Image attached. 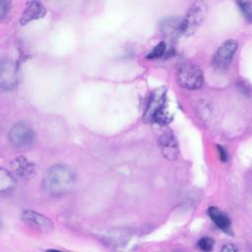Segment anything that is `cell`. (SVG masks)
I'll use <instances>...</instances> for the list:
<instances>
[{
  "instance_id": "cell-15",
  "label": "cell",
  "mask_w": 252,
  "mask_h": 252,
  "mask_svg": "<svg viewBox=\"0 0 252 252\" xmlns=\"http://www.w3.org/2000/svg\"><path fill=\"white\" fill-rule=\"evenodd\" d=\"M214 243L215 241L211 237H203L199 240L198 246L203 251H211L214 248Z\"/></svg>"
},
{
  "instance_id": "cell-13",
  "label": "cell",
  "mask_w": 252,
  "mask_h": 252,
  "mask_svg": "<svg viewBox=\"0 0 252 252\" xmlns=\"http://www.w3.org/2000/svg\"><path fill=\"white\" fill-rule=\"evenodd\" d=\"M16 186V179L8 170L0 169V192L1 194H9Z\"/></svg>"
},
{
  "instance_id": "cell-12",
  "label": "cell",
  "mask_w": 252,
  "mask_h": 252,
  "mask_svg": "<svg viewBox=\"0 0 252 252\" xmlns=\"http://www.w3.org/2000/svg\"><path fill=\"white\" fill-rule=\"evenodd\" d=\"M208 214L218 228L226 233H231L230 219L224 212L217 207L212 206L208 209Z\"/></svg>"
},
{
  "instance_id": "cell-3",
  "label": "cell",
  "mask_w": 252,
  "mask_h": 252,
  "mask_svg": "<svg viewBox=\"0 0 252 252\" xmlns=\"http://www.w3.org/2000/svg\"><path fill=\"white\" fill-rule=\"evenodd\" d=\"M208 12L206 3L198 1L191 5L183 20L179 23V34L189 36L196 32L203 23Z\"/></svg>"
},
{
  "instance_id": "cell-7",
  "label": "cell",
  "mask_w": 252,
  "mask_h": 252,
  "mask_svg": "<svg viewBox=\"0 0 252 252\" xmlns=\"http://www.w3.org/2000/svg\"><path fill=\"white\" fill-rule=\"evenodd\" d=\"M22 220L32 228L46 233L53 229V222L47 217L33 210H26L22 214Z\"/></svg>"
},
{
  "instance_id": "cell-8",
  "label": "cell",
  "mask_w": 252,
  "mask_h": 252,
  "mask_svg": "<svg viewBox=\"0 0 252 252\" xmlns=\"http://www.w3.org/2000/svg\"><path fill=\"white\" fill-rule=\"evenodd\" d=\"M158 146L160 149V153L164 158L173 160L176 159L178 157V144L173 135V133L165 129L163 130L160 135L158 136Z\"/></svg>"
},
{
  "instance_id": "cell-19",
  "label": "cell",
  "mask_w": 252,
  "mask_h": 252,
  "mask_svg": "<svg viewBox=\"0 0 252 252\" xmlns=\"http://www.w3.org/2000/svg\"><path fill=\"white\" fill-rule=\"evenodd\" d=\"M221 250L224 252H235V251H237V248L235 246H233L232 244H225L224 246H222Z\"/></svg>"
},
{
  "instance_id": "cell-6",
  "label": "cell",
  "mask_w": 252,
  "mask_h": 252,
  "mask_svg": "<svg viewBox=\"0 0 252 252\" xmlns=\"http://www.w3.org/2000/svg\"><path fill=\"white\" fill-rule=\"evenodd\" d=\"M9 139L15 148L25 149L32 146L33 143L34 133L28 124L20 122L11 128L9 132Z\"/></svg>"
},
{
  "instance_id": "cell-11",
  "label": "cell",
  "mask_w": 252,
  "mask_h": 252,
  "mask_svg": "<svg viewBox=\"0 0 252 252\" xmlns=\"http://www.w3.org/2000/svg\"><path fill=\"white\" fill-rule=\"evenodd\" d=\"M45 12L46 10L40 2H37V1L27 2L25 10L21 17V24L26 25L31 21L40 19L45 15Z\"/></svg>"
},
{
  "instance_id": "cell-5",
  "label": "cell",
  "mask_w": 252,
  "mask_h": 252,
  "mask_svg": "<svg viewBox=\"0 0 252 252\" xmlns=\"http://www.w3.org/2000/svg\"><path fill=\"white\" fill-rule=\"evenodd\" d=\"M237 47L238 43L234 39H227L220 44L213 58L215 68L220 71H225L230 65Z\"/></svg>"
},
{
  "instance_id": "cell-17",
  "label": "cell",
  "mask_w": 252,
  "mask_h": 252,
  "mask_svg": "<svg viewBox=\"0 0 252 252\" xmlns=\"http://www.w3.org/2000/svg\"><path fill=\"white\" fill-rule=\"evenodd\" d=\"M9 7H10V2L2 0L0 1V16L1 18H4L6 16V14L9 11Z\"/></svg>"
},
{
  "instance_id": "cell-18",
  "label": "cell",
  "mask_w": 252,
  "mask_h": 252,
  "mask_svg": "<svg viewBox=\"0 0 252 252\" xmlns=\"http://www.w3.org/2000/svg\"><path fill=\"white\" fill-rule=\"evenodd\" d=\"M218 151H219V155H220V158L223 161H225L227 159V154L225 152V150L222 147L218 146Z\"/></svg>"
},
{
  "instance_id": "cell-14",
  "label": "cell",
  "mask_w": 252,
  "mask_h": 252,
  "mask_svg": "<svg viewBox=\"0 0 252 252\" xmlns=\"http://www.w3.org/2000/svg\"><path fill=\"white\" fill-rule=\"evenodd\" d=\"M167 50V46L165 42H159L158 45H156L153 50L148 54V58L151 59H155V58H160L162 56H164V54L166 53Z\"/></svg>"
},
{
  "instance_id": "cell-16",
  "label": "cell",
  "mask_w": 252,
  "mask_h": 252,
  "mask_svg": "<svg viewBox=\"0 0 252 252\" xmlns=\"http://www.w3.org/2000/svg\"><path fill=\"white\" fill-rule=\"evenodd\" d=\"M240 10L247 20H251L252 17V3L251 2H238Z\"/></svg>"
},
{
  "instance_id": "cell-2",
  "label": "cell",
  "mask_w": 252,
  "mask_h": 252,
  "mask_svg": "<svg viewBox=\"0 0 252 252\" xmlns=\"http://www.w3.org/2000/svg\"><path fill=\"white\" fill-rule=\"evenodd\" d=\"M166 88L159 87L150 94L147 107L144 113V120L148 123L166 125L171 120L165 110Z\"/></svg>"
},
{
  "instance_id": "cell-9",
  "label": "cell",
  "mask_w": 252,
  "mask_h": 252,
  "mask_svg": "<svg viewBox=\"0 0 252 252\" xmlns=\"http://www.w3.org/2000/svg\"><path fill=\"white\" fill-rule=\"evenodd\" d=\"M17 65L12 60H3L0 66V85L10 91L17 86Z\"/></svg>"
},
{
  "instance_id": "cell-10",
  "label": "cell",
  "mask_w": 252,
  "mask_h": 252,
  "mask_svg": "<svg viewBox=\"0 0 252 252\" xmlns=\"http://www.w3.org/2000/svg\"><path fill=\"white\" fill-rule=\"evenodd\" d=\"M11 168L16 175L24 178L33 177L36 172L35 165L24 157H19L15 158L11 162Z\"/></svg>"
},
{
  "instance_id": "cell-1",
  "label": "cell",
  "mask_w": 252,
  "mask_h": 252,
  "mask_svg": "<svg viewBox=\"0 0 252 252\" xmlns=\"http://www.w3.org/2000/svg\"><path fill=\"white\" fill-rule=\"evenodd\" d=\"M76 184V173L68 165L55 164L43 176L42 189L53 197H60L69 193Z\"/></svg>"
},
{
  "instance_id": "cell-4",
  "label": "cell",
  "mask_w": 252,
  "mask_h": 252,
  "mask_svg": "<svg viewBox=\"0 0 252 252\" xmlns=\"http://www.w3.org/2000/svg\"><path fill=\"white\" fill-rule=\"evenodd\" d=\"M176 82L183 89H200L204 82L202 70L193 63H185L176 72Z\"/></svg>"
}]
</instances>
